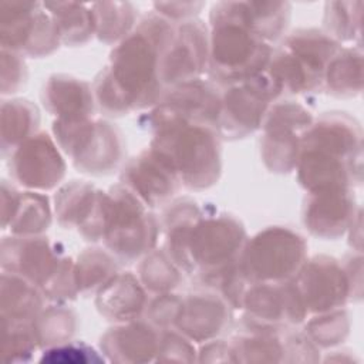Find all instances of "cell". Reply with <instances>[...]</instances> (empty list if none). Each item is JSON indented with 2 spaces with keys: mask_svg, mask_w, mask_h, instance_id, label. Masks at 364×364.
<instances>
[{
  "mask_svg": "<svg viewBox=\"0 0 364 364\" xmlns=\"http://www.w3.org/2000/svg\"><path fill=\"white\" fill-rule=\"evenodd\" d=\"M173 27L159 17H146L112 50L109 64L94 85L100 108L124 115L155 105L162 98L159 61Z\"/></svg>",
  "mask_w": 364,
  "mask_h": 364,
  "instance_id": "obj_1",
  "label": "cell"
},
{
  "mask_svg": "<svg viewBox=\"0 0 364 364\" xmlns=\"http://www.w3.org/2000/svg\"><path fill=\"white\" fill-rule=\"evenodd\" d=\"M309 192L350 188L361 181V129L348 115L328 112L313 122L301 139L296 165Z\"/></svg>",
  "mask_w": 364,
  "mask_h": 364,
  "instance_id": "obj_2",
  "label": "cell"
},
{
  "mask_svg": "<svg viewBox=\"0 0 364 364\" xmlns=\"http://www.w3.org/2000/svg\"><path fill=\"white\" fill-rule=\"evenodd\" d=\"M209 70L212 78L232 85L247 81L264 71L272 47L252 33L235 14L232 3H219L210 13Z\"/></svg>",
  "mask_w": 364,
  "mask_h": 364,
  "instance_id": "obj_3",
  "label": "cell"
},
{
  "mask_svg": "<svg viewBox=\"0 0 364 364\" xmlns=\"http://www.w3.org/2000/svg\"><path fill=\"white\" fill-rule=\"evenodd\" d=\"M219 139L212 125L175 124L156 131L151 149L171 166L181 185L206 189L218 182L222 171Z\"/></svg>",
  "mask_w": 364,
  "mask_h": 364,
  "instance_id": "obj_4",
  "label": "cell"
},
{
  "mask_svg": "<svg viewBox=\"0 0 364 364\" xmlns=\"http://www.w3.org/2000/svg\"><path fill=\"white\" fill-rule=\"evenodd\" d=\"M340 48L338 41L323 31L297 30L272 54L266 70L279 84L282 94L311 92L323 87L326 68Z\"/></svg>",
  "mask_w": 364,
  "mask_h": 364,
  "instance_id": "obj_5",
  "label": "cell"
},
{
  "mask_svg": "<svg viewBox=\"0 0 364 364\" xmlns=\"http://www.w3.org/2000/svg\"><path fill=\"white\" fill-rule=\"evenodd\" d=\"M158 223L149 208L127 186L104 192L102 239L118 257L131 262L146 255L156 242Z\"/></svg>",
  "mask_w": 364,
  "mask_h": 364,
  "instance_id": "obj_6",
  "label": "cell"
},
{
  "mask_svg": "<svg viewBox=\"0 0 364 364\" xmlns=\"http://www.w3.org/2000/svg\"><path fill=\"white\" fill-rule=\"evenodd\" d=\"M53 131L61 149L81 172L105 175L122 161L124 139L109 122H92L90 117L55 119Z\"/></svg>",
  "mask_w": 364,
  "mask_h": 364,
  "instance_id": "obj_7",
  "label": "cell"
},
{
  "mask_svg": "<svg viewBox=\"0 0 364 364\" xmlns=\"http://www.w3.org/2000/svg\"><path fill=\"white\" fill-rule=\"evenodd\" d=\"M306 250L299 233L280 226L267 228L245 243L239 269L250 283L291 280L306 262Z\"/></svg>",
  "mask_w": 364,
  "mask_h": 364,
  "instance_id": "obj_8",
  "label": "cell"
},
{
  "mask_svg": "<svg viewBox=\"0 0 364 364\" xmlns=\"http://www.w3.org/2000/svg\"><path fill=\"white\" fill-rule=\"evenodd\" d=\"M279 95H282V90L267 70L247 81L228 85L220 95V109L215 127L219 136L237 139L256 131Z\"/></svg>",
  "mask_w": 364,
  "mask_h": 364,
  "instance_id": "obj_9",
  "label": "cell"
},
{
  "mask_svg": "<svg viewBox=\"0 0 364 364\" xmlns=\"http://www.w3.org/2000/svg\"><path fill=\"white\" fill-rule=\"evenodd\" d=\"M1 48L21 55L41 57L53 53L61 41L51 14L38 3L1 1Z\"/></svg>",
  "mask_w": 364,
  "mask_h": 364,
  "instance_id": "obj_10",
  "label": "cell"
},
{
  "mask_svg": "<svg viewBox=\"0 0 364 364\" xmlns=\"http://www.w3.org/2000/svg\"><path fill=\"white\" fill-rule=\"evenodd\" d=\"M313 124L310 112L299 104L284 101L269 108L263 121L262 158L272 172L287 173L297 165L301 139Z\"/></svg>",
  "mask_w": 364,
  "mask_h": 364,
  "instance_id": "obj_11",
  "label": "cell"
},
{
  "mask_svg": "<svg viewBox=\"0 0 364 364\" xmlns=\"http://www.w3.org/2000/svg\"><path fill=\"white\" fill-rule=\"evenodd\" d=\"M220 95L210 81L196 78L178 84L156 102L149 115V124L155 131L185 122L216 127Z\"/></svg>",
  "mask_w": 364,
  "mask_h": 364,
  "instance_id": "obj_12",
  "label": "cell"
},
{
  "mask_svg": "<svg viewBox=\"0 0 364 364\" xmlns=\"http://www.w3.org/2000/svg\"><path fill=\"white\" fill-rule=\"evenodd\" d=\"M293 282L307 313L336 310L354 294L347 269L327 256H316L304 262Z\"/></svg>",
  "mask_w": 364,
  "mask_h": 364,
  "instance_id": "obj_13",
  "label": "cell"
},
{
  "mask_svg": "<svg viewBox=\"0 0 364 364\" xmlns=\"http://www.w3.org/2000/svg\"><path fill=\"white\" fill-rule=\"evenodd\" d=\"M209 64V37L200 21L173 27L162 50L159 78L162 85H178L199 78Z\"/></svg>",
  "mask_w": 364,
  "mask_h": 364,
  "instance_id": "obj_14",
  "label": "cell"
},
{
  "mask_svg": "<svg viewBox=\"0 0 364 364\" xmlns=\"http://www.w3.org/2000/svg\"><path fill=\"white\" fill-rule=\"evenodd\" d=\"M240 309L247 313L252 324L283 327L294 326L306 318V309L293 280L249 282Z\"/></svg>",
  "mask_w": 364,
  "mask_h": 364,
  "instance_id": "obj_15",
  "label": "cell"
},
{
  "mask_svg": "<svg viewBox=\"0 0 364 364\" xmlns=\"http://www.w3.org/2000/svg\"><path fill=\"white\" fill-rule=\"evenodd\" d=\"M10 176L24 188L48 191L57 186L65 164L46 132L34 134L10 154Z\"/></svg>",
  "mask_w": 364,
  "mask_h": 364,
  "instance_id": "obj_16",
  "label": "cell"
},
{
  "mask_svg": "<svg viewBox=\"0 0 364 364\" xmlns=\"http://www.w3.org/2000/svg\"><path fill=\"white\" fill-rule=\"evenodd\" d=\"M121 182L148 208L164 203L182 186L171 166L151 148L128 162Z\"/></svg>",
  "mask_w": 364,
  "mask_h": 364,
  "instance_id": "obj_17",
  "label": "cell"
},
{
  "mask_svg": "<svg viewBox=\"0 0 364 364\" xmlns=\"http://www.w3.org/2000/svg\"><path fill=\"white\" fill-rule=\"evenodd\" d=\"M229 306L220 294H191L182 299L173 326L191 341H210L229 327Z\"/></svg>",
  "mask_w": 364,
  "mask_h": 364,
  "instance_id": "obj_18",
  "label": "cell"
},
{
  "mask_svg": "<svg viewBox=\"0 0 364 364\" xmlns=\"http://www.w3.org/2000/svg\"><path fill=\"white\" fill-rule=\"evenodd\" d=\"M354 196L350 188H334L309 193L303 222L316 236L334 239L354 223Z\"/></svg>",
  "mask_w": 364,
  "mask_h": 364,
  "instance_id": "obj_19",
  "label": "cell"
},
{
  "mask_svg": "<svg viewBox=\"0 0 364 364\" xmlns=\"http://www.w3.org/2000/svg\"><path fill=\"white\" fill-rule=\"evenodd\" d=\"M162 331L154 323L125 321L101 337V350L117 363H145L156 360Z\"/></svg>",
  "mask_w": 364,
  "mask_h": 364,
  "instance_id": "obj_20",
  "label": "cell"
},
{
  "mask_svg": "<svg viewBox=\"0 0 364 364\" xmlns=\"http://www.w3.org/2000/svg\"><path fill=\"white\" fill-rule=\"evenodd\" d=\"M3 230L13 236H37L51 222L48 200L34 192H18L3 181Z\"/></svg>",
  "mask_w": 364,
  "mask_h": 364,
  "instance_id": "obj_21",
  "label": "cell"
},
{
  "mask_svg": "<svg viewBox=\"0 0 364 364\" xmlns=\"http://www.w3.org/2000/svg\"><path fill=\"white\" fill-rule=\"evenodd\" d=\"M146 306L144 286L131 273H117L97 296L100 313L119 323L138 318Z\"/></svg>",
  "mask_w": 364,
  "mask_h": 364,
  "instance_id": "obj_22",
  "label": "cell"
},
{
  "mask_svg": "<svg viewBox=\"0 0 364 364\" xmlns=\"http://www.w3.org/2000/svg\"><path fill=\"white\" fill-rule=\"evenodd\" d=\"M41 100L46 109L57 119L88 118L92 114L91 87L70 75H53L44 84Z\"/></svg>",
  "mask_w": 364,
  "mask_h": 364,
  "instance_id": "obj_23",
  "label": "cell"
},
{
  "mask_svg": "<svg viewBox=\"0 0 364 364\" xmlns=\"http://www.w3.org/2000/svg\"><path fill=\"white\" fill-rule=\"evenodd\" d=\"M43 291L30 280L10 272L1 274V318L33 321L43 307Z\"/></svg>",
  "mask_w": 364,
  "mask_h": 364,
  "instance_id": "obj_24",
  "label": "cell"
},
{
  "mask_svg": "<svg viewBox=\"0 0 364 364\" xmlns=\"http://www.w3.org/2000/svg\"><path fill=\"white\" fill-rule=\"evenodd\" d=\"M237 18L263 41H276L290 17L287 3H232Z\"/></svg>",
  "mask_w": 364,
  "mask_h": 364,
  "instance_id": "obj_25",
  "label": "cell"
},
{
  "mask_svg": "<svg viewBox=\"0 0 364 364\" xmlns=\"http://www.w3.org/2000/svg\"><path fill=\"white\" fill-rule=\"evenodd\" d=\"M40 122L38 109L27 100H9L1 104V149L13 152L36 134Z\"/></svg>",
  "mask_w": 364,
  "mask_h": 364,
  "instance_id": "obj_26",
  "label": "cell"
},
{
  "mask_svg": "<svg viewBox=\"0 0 364 364\" xmlns=\"http://www.w3.org/2000/svg\"><path fill=\"white\" fill-rule=\"evenodd\" d=\"M336 97H353L361 90V53L340 48L328 63L323 87Z\"/></svg>",
  "mask_w": 364,
  "mask_h": 364,
  "instance_id": "obj_27",
  "label": "cell"
},
{
  "mask_svg": "<svg viewBox=\"0 0 364 364\" xmlns=\"http://www.w3.org/2000/svg\"><path fill=\"white\" fill-rule=\"evenodd\" d=\"M57 26L60 38L65 44H82L95 33L92 11L75 3H46Z\"/></svg>",
  "mask_w": 364,
  "mask_h": 364,
  "instance_id": "obj_28",
  "label": "cell"
},
{
  "mask_svg": "<svg viewBox=\"0 0 364 364\" xmlns=\"http://www.w3.org/2000/svg\"><path fill=\"white\" fill-rule=\"evenodd\" d=\"M98 191L91 185L71 181L55 195V213L64 226H81L97 202Z\"/></svg>",
  "mask_w": 364,
  "mask_h": 364,
  "instance_id": "obj_29",
  "label": "cell"
},
{
  "mask_svg": "<svg viewBox=\"0 0 364 364\" xmlns=\"http://www.w3.org/2000/svg\"><path fill=\"white\" fill-rule=\"evenodd\" d=\"M75 314L64 306H53L31 321L37 347H53L70 341L75 331Z\"/></svg>",
  "mask_w": 364,
  "mask_h": 364,
  "instance_id": "obj_30",
  "label": "cell"
},
{
  "mask_svg": "<svg viewBox=\"0 0 364 364\" xmlns=\"http://www.w3.org/2000/svg\"><path fill=\"white\" fill-rule=\"evenodd\" d=\"M117 273L115 262L100 249H87L74 269L77 289L82 293L102 289Z\"/></svg>",
  "mask_w": 364,
  "mask_h": 364,
  "instance_id": "obj_31",
  "label": "cell"
},
{
  "mask_svg": "<svg viewBox=\"0 0 364 364\" xmlns=\"http://www.w3.org/2000/svg\"><path fill=\"white\" fill-rule=\"evenodd\" d=\"M95 33L100 40L112 43L124 40L135 21V13L127 3H97L92 4Z\"/></svg>",
  "mask_w": 364,
  "mask_h": 364,
  "instance_id": "obj_32",
  "label": "cell"
},
{
  "mask_svg": "<svg viewBox=\"0 0 364 364\" xmlns=\"http://www.w3.org/2000/svg\"><path fill=\"white\" fill-rule=\"evenodd\" d=\"M178 264L166 252H152L146 255L139 266L142 286L152 293H168L178 286L181 274Z\"/></svg>",
  "mask_w": 364,
  "mask_h": 364,
  "instance_id": "obj_33",
  "label": "cell"
},
{
  "mask_svg": "<svg viewBox=\"0 0 364 364\" xmlns=\"http://www.w3.org/2000/svg\"><path fill=\"white\" fill-rule=\"evenodd\" d=\"M348 317L346 311L331 310L320 313L306 324V336L314 346L331 347L338 344L348 334Z\"/></svg>",
  "mask_w": 364,
  "mask_h": 364,
  "instance_id": "obj_34",
  "label": "cell"
},
{
  "mask_svg": "<svg viewBox=\"0 0 364 364\" xmlns=\"http://www.w3.org/2000/svg\"><path fill=\"white\" fill-rule=\"evenodd\" d=\"M36 348L31 321L3 320V357L6 361H26Z\"/></svg>",
  "mask_w": 364,
  "mask_h": 364,
  "instance_id": "obj_35",
  "label": "cell"
},
{
  "mask_svg": "<svg viewBox=\"0 0 364 364\" xmlns=\"http://www.w3.org/2000/svg\"><path fill=\"white\" fill-rule=\"evenodd\" d=\"M324 27L333 40H353L358 34L360 11L344 10V3H328Z\"/></svg>",
  "mask_w": 364,
  "mask_h": 364,
  "instance_id": "obj_36",
  "label": "cell"
},
{
  "mask_svg": "<svg viewBox=\"0 0 364 364\" xmlns=\"http://www.w3.org/2000/svg\"><path fill=\"white\" fill-rule=\"evenodd\" d=\"M102 355H100L92 347L84 343H61L53 347H47L40 358L41 363H95L102 361Z\"/></svg>",
  "mask_w": 364,
  "mask_h": 364,
  "instance_id": "obj_37",
  "label": "cell"
},
{
  "mask_svg": "<svg viewBox=\"0 0 364 364\" xmlns=\"http://www.w3.org/2000/svg\"><path fill=\"white\" fill-rule=\"evenodd\" d=\"M23 55L7 48H1V92L3 95L17 92L27 80V70Z\"/></svg>",
  "mask_w": 364,
  "mask_h": 364,
  "instance_id": "obj_38",
  "label": "cell"
},
{
  "mask_svg": "<svg viewBox=\"0 0 364 364\" xmlns=\"http://www.w3.org/2000/svg\"><path fill=\"white\" fill-rule=\"evenodd\" d=\"M156 360L162 361H193L195 348L191 340L178 330L162 333L159 353Z\"/></svg>",
  "mask_w": 364,
  "mask_h": 364,
  "instance_id": "obj_39",
  "label": "cell"
}]
</instances>
